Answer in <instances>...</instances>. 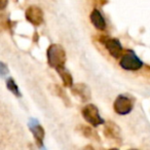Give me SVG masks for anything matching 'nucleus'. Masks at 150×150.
<instances>
[{"instance_id": "obj_1", "label": "nucleus", "mask_w": 150, "mask_h": 150, "mask_svg": "<svg viewBox=\"0 0 150 150\" xmlns=\"http://www.w3.org/2000/svg\"><path fill=\"white\" fill-rule=\"evenodd\" d=\"M47 63L52 68L57 69L65 66L66 52L60 44H52L47 50Z\"/></svg>"}, {"instance_id": "obj_2", "label": "nucleus", "mask_w": 150, "mask_h": 150, "mask_svg": "<svg viewBox=\"0 0 150 150\" xmlns=\"http://www.w3.org/2000/svg\"><path fill=\"white\" fill-rule=\"evenodd\" d=\"M81 113H82V116L84 117V119L90 125H92L93 127H96L104 123V120H103L100 113H99V109L95 105L88 104L86 106H84Z\"/></svg>"}, {"instance_id": "obj_3", "label": "nucleus", "mask_w": 150, "mask_h": 150, "mask_svg": "<svg viewBox=\"0 0 150 150\" xmlns=\"http://www.w3.org/2000/svg\"><path fill=\"white\" fill-rule=\"evenodd\" d=\"M119 65L122 69L127 71H137L139 69L142 68L143 63L142 61L136 56L134 52H127L125 54H123L121 60L119 61Z\"/></svg>"}, {"instance_id": "obj_4", "label": "nucleus", "mask_w": 150, "mask_h": 150, "mask_svg": "<svg viewBox=\"0 0 150 150\" xmlns=\"http://www.w3.org/2000/svg\"><path fill=\"white\" fill-rule=\"evenodd\" d=\"M113 108H114L115 112L119 115L129 114L133 110V101L129 97L120 95V96H118L115 99Z\"/></svg>"}, {"instance_id": "obj_5", "label": "nucleus", "mask_w": 150, "mask_h": 150, "mask_svg": "<svg viewBox=\"0 0 150 150\" xmlns=\"http://www.w3.org/2000/svg\"><path fill=\"white\" fill-rule=\"evenodd\" d=\"M25 17L29 23L33 26H40L43 22V11L35 5H31L26 9Z\"/></svg>"}, {"instance_id": "obj_6", "label": "nucleus", "mask_w": 150, "mask_h": 150, "mask_svg": "<svg viewBox=\"0 0 150 150\" xmlns=\"http://www.w3.org/2000/svg\"><path fill=\"white\" fill-rule=\"evenodd\" d=\"M71 92L75 97H77L81 102H88L92 98V92L90 88L84 83H76L71 86Z\"/></svg>"}, {"instance_id": "obj_7", "label": "nucleus", "mask_w": 150, "mask_h": 150, "mask_svg": "<svg viewBox=\"0 0 150 150\" xmlns=\"http://www.w3.org/2000/svg\"><path fill=\"white\" fill-rule=\"evenodd\" d=\"M105 47L108 52L114 59H118L122 54V46L118 39L116 38H108L104 41Z\"/></svg>"}, {"instance_id": "obj_8", "label": "nucleus", "mask_w": 150, "mask_h": 150, "mask_svg": "<svg viewBox=\"0 0 150 150\" xmlns=\"http://www.w3.org/2000/svg\"><path fill=\"white\" fill-rule=\"evenodd\" d=\"M103 132H104L105 137L108 138V139L115 140V141L120 139V129L117 127V125H115L112 121H109L105 125Z\"/></svg>"}, {"instance_id": "obj_9", "label": "nucleus", "mask_w": 150, "mask_h": 150, "mask_svg": "<svg viewBox=\"0 0 150 150\" xmlns=\"http://www.w3.org/2000/svg\"><path fill=\"white\" fill-rule=\"evenodd\" d=\"M34 123H29V127L31 129L32 134H33L34 138H35V141L37 143V145L39 147L42 146V143H43V139H44V129L37 121L33 120Z\"/></svg>"}, {"instance_id": "obj_10", "label": "nucleus", "mask_w": 150, "mask_h": 150, "mask_svg": "<svg viewBox=\"0 0 150 150\" xmlns=\"http://www.w3.org/2000/svg\"><path fill=\"white\" fill-rule=\"evenodd\" d=\"M91 22L94 25V27L98 30H104L106 28V21L100 11L95 8L91 13Z\"/></svg>"}, {"instance_id": "obj_11", "label": "nucleus", "mask_w": 150, "mask_h": 150, "mask_svg": "<svg viewBox=\"0 0 150 150\" xmlns=\"http://www.w3.org/2000/svg\"><path fill=\"white\" fill-rule=\"evenodd\" d=\"M76 129H77V131L79 132V133L81 134L83 137L88 138V139L93 140V141H97V142L101 141V139H100V137L98 136V134H97L95 131H93L92 127H86V125H79Z\"/></svg>"}, {"instance_id": "obj_12", "label": "nucleus", "mask_w": 150, "mask_h": 150, "mask_svg": "<svg viewBox=\"0 0 150 150\" xmlns=\"http://www.w3.org/2000/svg\"><path fill=\"white\" fill-rule=\"evenodd\" d=\"M58 71V73L60 74L61 78H62V81L64 83L65 86L67 88H71L73 86V79H72V76L71 74L68 72V71L65 69V66H62V67H59V68L56 69Z\"/></svg>"}, {"instance_id": "obj_13", "label": "nucleus", "mask_w": 150, "mask_h": 150, "mask_svg": "<svg viewBox=\"0 0 150 150\" xmlns=\"http://www.w3.org/2000/svg\"><path fill=\"white\" fill-rule=\"evenodd\" d=\"M54 93H56V95L59 97V98H61L63 100V102L65 103L66 105H68V106H70L71 103H70V99H69V97L67 96V94L65 93V91L63 90L61 86H54Z\"/></svg>"}, {"instance_id": "obj_14", "label": "nucleus", "mask_w": 150, "mask_h": 150, "mask_svg": "<svg viewBox=\"0 0 150 150\" xmlns=\"http://www.w3.org/2000/svg\"><path fill=\"white\" fill-rule=\"evenodd\" d=\"M6 86H7V88H8V91H11V92L13 93L15 96H17V97H21L22 96L19 88H18V86L16 84L15 80H13V78H9V79H7Z\"/></svg>"}, {"instance_id": "obj_15", "label": "nucleus", "mask_w": 150, "mask_h": 150, "mask_svg": "<svg viewBox=\"0 0 150 150\" xmlns=\"http://www.w3.org/2000/svg\"><path fill=\"white\" fill-rule=\"evenodd\" d=\"M8 26V20L5 16L1 15L0 16V31H3L5 30Z\"/></svg>"}, {"instance_id": "obj_16", "label": "nucleus", "mask_w": 150, "mask_h": 150, "mask_svg": "<svg viewBox=\"0 0 150 150\" xmlns=\"http://www.w3.org/2000/svg\"><path fill=\"white\" fill-rule=\"evenodd\" d=\"M9 73L7 66L3 63L0 62V77H4L5 75H7Z\"/></svg>"}, {"instance_id": "obj_17", "label": "nucleus", "mask_w": 150, "mask_h": 150, "mask_svg": "<svg viewBox=\"0 0 150 150\" xmlns=\"http://www.w3.org/2000/svg\"><path fill=\"white\" fill-rule=\"evenodd\" d=\"M6 5H7V0H0V11H3L6 7Z\"/></svg>"}]
</instances>
